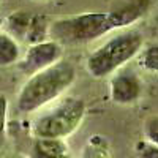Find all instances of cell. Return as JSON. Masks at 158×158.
Listing matches in <instances>:
<instances>
[{"label": "cell", "instance_id": "1", "mask_svg": "<svg viewBox=\"0 0 158 158\" xmlns=\"http://www.w3.org/2000/svg\"><path fill=\"white\" fill-rule=\"evenodd\" d=\"M76 79V70L67 60H59L51 67L30 76L18 97L22 112H33L59 98Z\"/></svg>", "mask_w": 158, "mask_h": 158}, {"label": "cell", "instance_id": "2", "mask_svg": "<svg viewBox=\"0 0 158 158\" xmlns=\"http://www.w3.org/2000/svg\"><path fill=\"white\" fill-rule=\"evenodd\" d=\"M115 29L111 11L84 13L60 18L49 24V36L59 44H84L109 33Z\"/></svg>", "mask_w": 158, "mask_h": 158}, {"label": "cell", "instance_id": "3", "mask_svg": "<svg viewBox=\"0 0 158 158\" xmlns=\"http://www.w3.org/2000/svg\"><path fill=\"white\" fill-rule=\"evenodd\" d=\"M142 43V33L136 30H128L115 35L89 56L87 71L94 77H104L112 74L123 63L130 62L139 54Z\"/></svg>", "mask_w": 158, "mask_h": 158}, {"label": "cell", "instance_id": "4", "mask_svg": "<svg viewBox=\"0 0 158 158\" xmlns=\"http://www.w3.org/2000/svg\"><path fill=\"white\" fill-rule=\"evenodd\" d=\"M85 114L82 98L70 97L60 101L33 123V135L43 139H63L76 131Z\"/></svg>", "mask_w": 158, "mask_h": 158}, {"label": "cell", "instance_id": "5", "mask_svg": "<svg viewBox=\"0 0 158 158\" xmlns=\"http://www.w3.org/2000/svg\"><path fill=\"white\" fill-rule=\"evenodd\" d=\"M62 57V44L51 40V41H41L36 44H30L25 57L19 62V68L25 74H35L41 71L52 63L59 62Z\"/></svg>", "mask_w": 158, "mask_h": 158}, {"label": "cell", "instance_id": "6", "mask_svg": "<svg viewBox=\"0 0 158 158\" xmlns=\"http://www.w3.org/2000/svg\"><path fill=\"white\" fill-rule=\"evenodd\" d=\"M142 85L133 71H120L111 81V98L117 104H133L139 100Z\"/></svg>", "mask_w": 158, "mask_h": 158}, {"label": "cell", "instance_id": "7", "mask_svg": "<svg viewBox=\"0 0 158 158\" xmlns=\"http://www.w3.org/2000/svg\"><path fill=\"white\" fill-rule=\"evenodd\" d=\"M67 146L62 139H43L36 138L33 144L35 158H62L65 156Z\"/></svg>", "mask_w": 158, "mask_h": 158}, {"label": "cell", "instance_id": "8", "mask_svg": "<svg viewBox=\"0 0 158 158\" xmlns=\"http://www.w3.org/2000/svg\"><path fill=\"white\" fill-rule=\"evenodd\" d=\"M49 36V22L44 16H30L29 27L25 30L24 38L27 40L30 44H36L46 41V38Z\"/></svg>", "mask_w": 158, "mask_h": 158}, {"label": "cell", "instance_id": "9", "mask_svg": "<svg viewBox=\"0 0 158 158\" xmlns=\"http://www.w3.org/2000/svg\"><path fill=\"white\" fill-rule=\"evenodd\" d=\"M19 46L11 35L0 33V67H8L18 62Z\"/></svg>", "mask_w": 158, "mask_h": 158}, {"label": "cell", "instance_id": "10", "mask_svg": "<svg viewBox=\"0 0 158 158\" xmlns=\"http://www.w3.org/2000/svg\"><path fill=\"white\" fill-rule=\"evenodd\" d=\"M141 65L146 70L158 73V44L147 48L141 54Z\"/></svg>", "mask_w": 158, "mask_h": 158}, {"label": "cell", "instance_id": "11", "mask_svg": "<svg viewBox=\"0 0 158 158\" xmlns=\"http://www.w3.org/2000/svg\"><path fill=\"white\" fill-rule=\"evenodd\" d=\"M29 22H30V16L24 15V13H18V15L10 18V29H11L13 33L24 36L25 30L29 27Z\"/></svg>", "mask_w": 158, "mask_h": 158}, {"label": "cell", "instance_id": "12", "mask_svg": "<svg viewBox=\"0 0 158 158\" xmlns=\"http://www.w3.org/2000/svg\"><path fill=\"white\" fill-rule=\"evenodd\" d=\"M144 136L147 142L158 146V115H150L144 122Z\"/></svg>", "mask_w": 158, "mask_h": 158}, {"label": "cell", "instance_id": "13", "mask_svg": "<svg viewBox=\"0 0 158 158\" xmlns=\"http://www.w3.org/2000/svg\"><path fill=\"white\" fill-rule=\"evenodd\" d=\"M136 155H138V158H158V146L150 144L147 141L138 142Z\"/></svg>", "mask_w": 158, "mask_h": 158}, {"label": "cell", "instance_id": "14", "mask_svg": "<svg viewBox=\"0 0 158 158\" xmlns=\"http://www.w3.org/2000/svg\"><path fill=\"white\" fill-rule=\"evenodd\" d=\"M6 109L8 100L3 94H0V142L5 139V128H6Z\"/></svg>", "mask_w": 158, "mask_h": 158}, {"label": "cell", "instance_id": "15", "mask_svg": "<svg viewBox=\"0 0 158 158\" xmlns=\"http://www.w3.org/2000/svg\"><path fill=\"white\" fill-rule=\"evenodd\" d=\"M62 158H67V156H62Z\"/></svg>", "mask_w": 158, "mask_h": 158}, {"label": "cell", "instance_id": "16", "mask_svg": "<svg viewBox=\"0 0 158 158\" xmlns=\"http://www.w3.org/2000/svg\"><path fill=\"white\" fill-rule=\"evenodd\" d=\"M15 158H18V156H15Z\"/></svg>", "mask_w": 158, "mask_h": 158}]
</instances>
